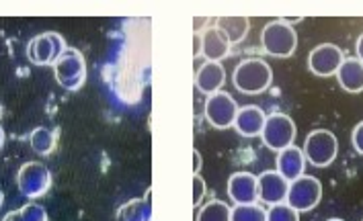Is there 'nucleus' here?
Returning a JSON list of instances; mask_svg holds the SVG:
<instances>
[{
  "instance_id": "nucleus-1",
  "label": "nucleus",
  "mask_w": 363,
  "mask_h": 221,
  "mask_svg": "<svg viewBox=\"0 0 363 221\" xmlns=\"http://www.w3.org/2000/svg\"><path fill=\"white\" fill-rule=\"evenodd\" d=\"M232 82L236 91H240L242 94H261L271 86L273 70L265 60L249 57L236 66V70L232 74Z\"/></svg>"
},
{
  "instance_id": "nucleus-24",
  "label": "nucleus",
  "mask_w": 363,
  "mask_h": 221,
  "mask_svg": "<svg viewBox=\"0 0 363 221\" xmlns=\"http://www.w3.org/2000/svg\"><path fill=\"white\" fill-rule=\"evenodd\" d=\"M19 211L25 221H48V213H45V209H43L41 205H35V203L25 205L23 209H19Z\"/></svg>"
},
{
  "instance_id": "nucleus-11",
  "label": "nucleus",
  "mask_w": 363,
  "mask_h": 221,
  "mask_svg": "<svg viewBox=\"0 0 363 221\" xmlns=\"http://www.w3.org/2000/svg\"><path fill=\"white\" fill-rule=\"evenodd\" d=\"M257 183H259V201H263L265 205L286 203L289 183L277 170H267V172L259 174Z\"/></svg>"
},
{
  "instance_id": "nucleus-10",
  "label": "nucleus",
  "mask_w": 363,
  "mask_h": 221,
  "mask_svg": "<svg viewBox=\"0 0 363 221\" xmlns=\"http://www.w3.org/2000/svg\"><path fill=\"white\" fill-rule=\"evenodd\" d=\"M343 60V50L339 45L323 43V45H316L310 52V55H308V68H310L312 74L326 78V76H333V74L339 72Z\"/></svg>"
},
{
  "instance_id": "nucleus-23",
  "label": "nucleus",
  "mask_w": 363,
  "mask_h": 221,
  "mask_svg": "<svg viewBox=\"0 0 363 221\" xmlns=\"http://www.w3.org/2000/svg\"><path fill=\"white\" fill-rule=\"evenodd\" d=\"M267 221H300V213L287 203H279L269 207Z\"/></svg>"
},
{
  "instance_id": "nucleus-26",
  "label": "nucleus",
  "mask_w": 363,
  "mask_h": 221,
  "mask_svg": "<svg viewBox=\"0 0 363 221\" xmlns=\"http://www.w3.org/2000/svg\"><path fill=\"white\" fill-rule=\"evenodd\" d=\"M351 140H353V147L363 156V121L355 125L353 133H351Z\"/></svg>"
},
{
  "instance_id": "nucleus-6",
  "label": "nucleus",
  "mask_w": 363,
  "mask_h": 221,
  "mask_svg": "<svg viewBox=\"0 0 363 221\" xmlns=\"http://www.w3.org/2000/svg\"><path fill=\"white\" fill-rule=\"evenodd\" d=\"M263 144L273 149V152H281L286 147L294 146L296 140V123L291 121V117H287L284 113H273L269 115L263 128Z\"/></svg>"
},
{
  "instance_id": "nucleus-13",
  "label": "nucleus",
  "mask_w": 363,
  "mask_h": 221,
  "mask_svg": "<svg viewBox=\"0 0 363 221\" xmlns=\"http://www.w3.org/2000/svg\"><path fill=\"white\" fill-rule=\"evenodd\" d=\"M230 50H232L230 39L216 25L208 27L201 33V54H203V57H208V62H222L224 57L230 55Z\"/></svg>"
},
{
  "instance_id": "nucleus-3",
  "label": "nucleus",
  "mask_w": 363,
  "mask_h": 221,
  "mask_svg": "<svg viewBox=\"0 0 363 221\" xmlns=\"http://www.w3.org/2000/svg\"><path fill=\"white\" fill-rule=\"evenodd\" d=\"M57 84L66 91H78L86 80V64L74 47H66L54 64Z\"/></svg>"
},
{
  "instance_id": "nucleus-14",
  "label": "nucleus",
  "mask_w": 363,
  "mask_h": 221,
  "mask_svg": "<svg viewBox=\"0 0 363 221\" xmlns=\"http://www.w3.org/2000/svg\"><path fill=\"white\" fill-rule=\"evenodd\" d=\"M226 82V70L220 62H206L195 72V86L203 94H216Z\"/></svg>"
},
{
  "instance_id": "nucleus-12",
  "label": "nucleus",
  "mask_w": 363,
  "mask_h": 221,
  "mask_svg": "<svg viewBox=\"0 0 363 221\" xmlns=\"http://www.w3.org/2000/svg\"><path fill=\"white\" fill-rule=\"evenodd\" d=\"M228 197L236 205H252L259 201V183L250 172H234L228 178Z\"/></svg>"
},
{
  "instance_id": "nucleus-21",
  "label": "nucleus",
  "mask_w": 363,
  "mask_h": 221,
  "mask_svg": "<svg viewBox=\"0 0 363 221\" xmlns=\"http://www.w3.org/2000/svg\"><path fill=\"white\" fill-rule=\"evenodd\" d=\"M230 221H267V211L261 205H234Z\"/></svg>"
},
{
  "instance_id": "nucleus-29",
  "label": "nucleus",
  "mask_w": 363,
  "mask_h": 221,
  "mask_svg": "<svg viewBox=\"0 0 363 221\" xmlns=\"http://www.w3.org/2000/svg\"><path fill=\"white\" fill-rule=\"evenodd\" d=\"M357 57L363 62V33L359 35V39H357Z\"/></svg>"
},
{
  "instance_id": "nucleus-2",
  "label": "nucleus",
  "mask_w": 363,
  "mask_h": 221,
  "mask_svg": "<svg viewBox=\"0 0 363 221\" xmlns=\"http://www.w3.org/2000/svg\"><path fill=\"white\" fill-rule=\"evenodd\" d=\"M261 47L271 57H291L298 47V33L286 18L271 21L261 31Z\"/></svg>"
},
{
  "instance_id": "nucleus-9",
  "label": "nucleus",
  "mask_w": 363,
  "mask_h": 221,
  "mask_svg": "<svg viewBox=\"0 0 363 221\" xmlns=\"http://www.w3.org/2000/svg\"><path fill=\"white\" fill-rule=\"evenodd\" d=\"M236 113H238V105L228 92H216V94H210L206 101V119L216 129L232 128Z\"/></svg>"
},
{
  "instance_id": "nucleus-18",
  "label": "nucleus",
  "mask_w": 363,
  "mask_h": 221,
  "mask_svg": "<svg viewBox=\"0 0 363 221\" xmlns=\"http://www.w3.org/2000/svg\"><path fill=\"white\" fill-rule=\"evenodd\" d=\"M117 221H152V191L148 188L142 199L123 203L117 211Z\"/></svg>"
},
{
  "instance_id": "nucleus-15",
  "label": "nucleus",
  "mask_w": 363,
  "mask_h": 221,
  "mask_svg": "<svg viewBox=\"0 0 363 221\" xmlns=\"http://www.w3.org/2000/svg\"><path fill=\"white\" fill-rule=\"evenodd\" d=\"M265 121H267V117H265L263 109L257 107V105H249V107H240L238 109L232 128L236 129L240 135H245V137H257V135L263 133Z\"/></svg>"
},
{
  "instance_id": "nucleus-20",
  "label": "nucleus",
  "mask_w": 363,
  "mask_h": 221,
  "mask_svg": "<svg viewBox=\"0 0 363 221\" xmlns=\"http://www.w3.org/2000/svg\"><path fill=\"white\" fill-rule=\"evenodd\" d=\"M232 207L224 201H210L201 205L195 221H230Z\"/></svg>"
},
{
  "instance_id": "nucleus-4",
  "label": "nucleus",
  "mask_w": 363,
  "mask_h": 221,
  "mask_svg": "<svg viewBox=\"0 0 363 221\" xmlns=\"http://www.w3.org/2000/svg\"><path fill=\"white\" fill-rule=\"evenodd\" d=\"M302 152L314 168H326L337 158L339 142H337L335 133H330L328 129H314L312 133H308Z\"/></svg>"
},
{
  "instance_id": "nucleus-22",
  "label": "nucleus",
  "mask_w": 363,
  "mask_h": 221,
  "mask_svg": "<svg viewBox=\"0 0 363 221\" xmlns=\"http://www.w3.org/2000/svg\"><path fill=\"white\" fill-rule=\"evenodd\" d=\"M31 147L33 152H38L41 156H48L54 152L56 147V135L54 131H50L48 128H38L31 133Z\"/></svg>"
},
{
  "instance_id": "nucleus-32",
  "label": "nucleus",
  "mask_w": 363,
  "mask_h": 221,
  "mask_svg": "<svg viewBox=\"0 0 363 221\" xmlns=\"http://www.w3.org/2000/svg\"><path fill=\"white\" fill-rule=\"evenodd\" d=\"M328 221H345V220H339V217H333V220H328Z\"/></svg>"
},
{
  "instance_id": "nucleus-28",
  "label": "nucleus",
  "mask_w": 363,
  "mask_h": 221,
  "mask_svg": "<svg viewBox=\"0 0 363 221\" xmlns=\"http://www.w3.org/2000/svg\"><path fill=\"white\" fill-rule=\"evenodd\" d=\"M4 221H25L23 220V215H21V211H11L6 217H4Z\"/></svg>"
},
{
  "instance_id": "nucleus-16",
  "label": "nucleus",
  "mask_w": 363,
  "mask_h": 221,
  "mask_svg": "<svg viewBox=\"0 0 363 221\" xmlns=\"http://www.w3.org/2000/svg\"><path fill=\"white\" fill-rule=\"evenodd\" d=\"M304 166H306V156L300 147L289 146L281 149L277 156V172L286 178L287 183L300 178L304 174Z\"/></svg>"
},
{
  "instance_id": "nucleus-19",
  "label": "nucleus",
  "mask_w": 363,
  "mask_h": 221,
  "mask_svg": "<svg viewBox=\"0 0 363 221\" xmlns=\"http://www.w3.org/2000/svg\"><path fill=\"white\" fill-rule=\"evenodd\" d=\"M216 23H218L216 27L226 33L232 45L245 41V37L250 29V21L247 17H220Z\"/></svg>"
},
{
  "instance_id": "nucleus-30",
  "label": "nucleus",
  "mask_w": 363,
  "mask_h": 221,
  "mask_svg": "<svg viewBox=\"0 0 363 221\" xmlns=\"http://www.w3.org/2000/svg\"><path fill=\"white\" fill-rule=\"evenodd\" d=\"M2 142H4V131L0 128V146H2Z\"/></svg>"
},
{
  "instance_id": "nucleus-17",
  "label": "nucleus",
  "mask_w": 363,
  "mask_h": 221,
  "mask_svg": "<svg viewBox=\"0 0 363 221\" xmlns=\"http://www.w3.org/2000/svg\"><path fill=\"white\" fill-rule=\"evenodd\" d=\"M339 84L347 92H362L363 91V62L359 57H345L339 72Z\"/></svg>"
},
{
  "instance_id": "nucleus-5",
  "label": "nucleus",
  "mask_w": 363,
  "mask_h": 221,
  "mask_svg": "<svg viewBox=\"0 0 363 221\" xmlns=\"http://www.w3.org/2000/svg\"><path fill=\"white\" fill-rule=\"evenodd\" d=\"M320 199H323V184L318 178L302 174L300 178L289 183L286 203L289 207H294L298 213L314 209L320 203Z\"/></svg>"
},
{
  "instance_id": "nucleus-8",
  "label": "nucleus",
  "mask_w": 363,
  "mask_h": 221,
  "mask_svg": "<svg viewBox=\"0 0 363 221\" xmlns=\"http://www.w3.org/2000/svg\"><path fill=\"white\" fill-rule=\"evenodd\" d=\"M17 183L25 197L35 199V197L45 195L48 188L52 186V172L41 162H27L21 166Z\"/></svg>"
},
{
  "instance_id": "nucleus-7",
  "label": "nucleus",
  "mask_w": 363,
  "mask_h": 221,
  "mask_svg": "<svg viewBox=\"0 0 363 221\" xmlns=\"http://www.w3.org/2000/svg\"><path fill=\"white\" fill-rule=\"evenodd\" d=\"M66 50V43L60 33L48 31L41 35L33 37L27 45V57L35 64V66H50L56 64V60Z\"/></svg>"
},
{
  "instance_id": "nucleus-25",
  "label": "nucleus",
  "mask_w": 363,
  "mask_h": 221,
  "mask_svg": "<svg viewBox=\"0 0 363 221\" xmlns=\"http://www.w3.org/2000/svg\"><path fill=\"white\" fill-rule=\"evenodd\" d=\"M203 197H206V181L199 174H193V205L199 207Z\"/></svg>"
},
{
  "instance_id": "nucleus-27",
  "label": "nucleus",
  "mask_w": 363,
  "mask_h": 221,
  "mask_svg": "<svg viewBox=\"0 0 363 221\" xmlns=\"http://www.w3.org/2000/svg\"><path fill=\"white\" fill-rule=\"evenodd\" d=\"M199 168H201V158H199V152L193 149V174H199Z\"/></svg>"
},
{
  "instance_id": "nucleus-31",
  "label": "nucleus",
  "mask_w": 363,
  "mask_h": 221,
  "mask_svg": "<svg viewBox=\"0 0 363 221\" xmlns=\"http://www.w3.org/2000/svg\"><path fill=\"white\" fill-rule=\"evenodd\" d=\"M2 201H4V197H2V191H0V205H2Z\"/></svg>"
}]
</instances>
